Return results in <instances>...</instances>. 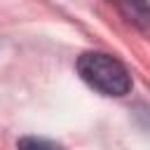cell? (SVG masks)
Returning <instances> with one entry per match:
<instances>
[{
  "mask_svg": "<svg viewBox=\"0 0 150 150\" xmlns=\"http://www.w3.org/2000/svg\"><path fill=\"white\" fill-rule=\"evenodd\" d=\"M80 77L105 96H124L131 89V75L122 61L103 52H87L77 59Z\"/></svg>",
  "mask_w": 150,
  "mask_h": 150,
  "instance_id": "1",
  "label": "cell"
},
{
  "mask_svg": "<svg viewBox=\"0 0 150 150\" xmlns=\"http://www.w3.org/2000/svg\"><path fill=\"white\" fill-rule=\"evenodd\" d=\"M19 150H63L61 145L47 141V138H38V136H23L19 143H16Z\"/></svg>",
  "mask_w": 150,
  "mask_h": 150,
  "instance_id": "3",
  "label": "cell"
},
{
  "mask_svg": "<svg viewBox=\"0 0 150 150\" xmlns=\"http://www.w3.org/2000/svg\"><path fill=\"white\" fill-rule=\"evenodd\" d=\"M115 9L136 28L150 26V2L148 0H110Z\"/></svg>",
  "mask_w": 150,
  "mask_h": 150,
  "instance_id": "2",
  "label": "cell"
}]
</instances>
